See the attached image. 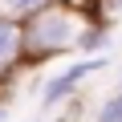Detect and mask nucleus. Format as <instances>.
<instances>
[{
  "instance_id": "nucleus-1",
  "label": "nucleus",
  "mask_w": 122,
  "mask_h": 122,
  "mask_svg": "<svg viewBox=\"0 0 122 122\" xmlns=\"http://www.w3.org/2000/svg\"><path fill=\"white\" fill-rule=\"evenodd\" d=\"M20 33H25V53H33V57H53V53L65 49V45H77L81 20H77L73 8L49 4L45 12L29 16V20L20 25Z\"/></svg>"
},
{
  "instance_id": "nucleus-2",
  "label": "nucleus",
  "mask_w": 122,
  "mask_h": 122,
  "mask_svg": "<svg viewBox=\"0 0 122 122\" xmlns=\"http://www.w3.org/2000/svg\"><path fill=\"white\" fill-rule=\"evenodd\" d=\"M98 69H106V61H102V57H94V61H77V65H69L65 73L49 77V86L41 90V102H45V106H57V102L73 98L77 81H86V77H90V73H98Z\"/></svg>"
},
{
  "instance_id": "nucleus-3",
  "label": "nucleus",
  "mask_w": 122,
  "mask_h": 122,
  "mask_svg": "<svg viewBox=\"0 0 122 122\" xmlns=\"http://www.w3.org/2000/svg\"><path fill=\"white\" fill-rule=\"evenodd\" d=\"M20 53H25V33H20V25L8 20V16H0V69H8Z\"/></svg>"
},
{
  "instance_id": "nucleus-4",
  "label": "nucleus",
  "mask_w": 122,
  "mask_h": 122,
  "mask_svg": "<svg viewBox=\"0 0 122 122\" xmlns=\"http://www.w3.org/2000/svg\"><path fill=\"white\" fill-rule=\"evenodd\" d=\"M53 4V0H0V16H37V12H45Z\"/></svg>"
},
{
  "instance_id": "nucleus-5",
  "label": "nucleus",
  "mask_w": 122,
  "mask_h": 122,
  "mask_svg": "<svg viewBox=\"0 0 122 122\" xmlns=\"http://www.w3.org/2000/svg\"><path fill=\"white\" fill-rule=\"evenodd\" d=\"M94 122H122V90L114 94V98H106L102 102V110H98V118Z\"/></svg>"
},
{
  "instance_id": "nucleus-6",
  "label": "nucleus",
  "mask_w": 122,
  "mask_h": 122,
  "mask_svg": "<svg viewBox=\"0 0 122 122\" xmlns=\"http://www.w3.org/2000/svg\"><path fill=\"white\" fill-rule=\"evenodd\" d=\"M98 45H106V33H102V29H81V37H77V49H81V53H94Z\"/></svg>"
},
{
  "instance_id": "nucleus-7",
  "label": "nucleus",
  "mask_w": 122,
  "mask_h": 122,
  "mask_svg": "<svg viewBox=\"0 0 122 122\" xmlns=\"http://www.w3.org/2000/svg\"><path fill=\"white\" fill-rule=\"evenodd\" d=\"M0 122H8V102H0Z\"/></svg>"
},
{
  "instance_id": "nucleus-8",
  "label": "nucleus",
  "mask_w": 122,
  "mask_h": 122,
  "mask_svg": "<svg viewBox=\"0 0 122 122\" xmlns=\"http://www.w3.org/2000/svg\"><path fill=\"white\" fill-rule=\"evenodd\" d=\"M106 8H114V12H118V8H122V0H106Z\"/></svg>"
},
{
  "instance_id": "nucleus-9",
  "label": "nucleus",
  "mask_w": 122,
  "mask_h": 122,
  "mask_svg": "<svg viewBox=\"0 0 122 122\" xmlns=\"http://www.w3.org/2000/svg\"><path fill=\"white\" fill-rule=\"evenodd\" d=\"M118 86H122V81H118Z\"/></svg>"
}]
</instances>
